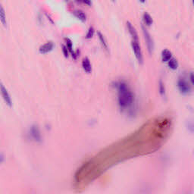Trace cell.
Instances as JSON below:
<instances>
[{"label":"cell","instance_id":"603a6c76","mask_svg":"<svg viewBox=\"0 0 194 194\" xmlns=\"http://www.w3.org/2000/svg\"><path fill=\"white\" fill-rule=\"evenodd\" d=\"M193 5H194V0H193Z\"/></svg>","mask_w":194,"mask_h":194},{"label":"cell","instance_id":"7402d4cb","mask_svg":"<svg viewBox=\"0 0 194 194\" xmlns=\"http://www.w3.org/2000/svg\"><path fill=\"white\" fill-rule=\"evenodd\" d=\"M146 0H140V2H141L142 3H144V2H146Z\"/></svg>","mask_w":194,"mask_h":194},{"label":"cell","instance_id":"4fadbf2b","mask_svg":"<svg viewBox=\"0 0 194 194\" xmlns=\"http://www.w3.org/2000/svg\"><path fill=\"white\" fill-rule=\"evenodd\" d=\"M74 15L76 16L77 18H78L79 20H81V21L84 22L87 20V16L84 14V12L81 10H77V11H74Z\"/></svg>","mask_w":194,"mask_h":194},{"label":"cell","instance_id":"5bb4252c","mask_svg":"<svg viewBox=\"0 0 194 194\" xmlns=\"http://www.w3.org/2000/svg\"><path fill=\"white\" fill-rule=\"evenodd\" d=\"M98 37L99 39V41L101 42V44H102V46H103V48L105 49V50H108V43H107V42L106 40H105L104 36H103L100 32H98Z\"/></svg>","mask_w":194,"mask_h":194},{"label":"cell","instance_id":"cb8c5ba5","mask_svg":"<svg viewBox=\"0 0 194 194\" xmlns=\"http://www.w3.org/2000/svg\"><path fill=\"white\" fill-rule=\"evenodd\" d=\"M111 1H112V2H115V0H111Z\"/></svg>","mask_w":194,"mask_h":194},{"label":"cell","instance_id":"3957f363","mask_svg":"<svg viewBox=\"0 0 194 194\" xmlns=\"http://www.w3.org/2000/svg\"><path fill=\"white\" fill-rule=\"evenodd\" d=\"M177 87H178L179 91L181 92V93L183 94V95L189 93L191 89L190 83H188L187 81H186L183 77L179 78L177 81Z\"/></svg>","mask_w":194,"mask_h":194},{"label":"cell","instance_id":"ba28073f","mask_svg":"<svg viewBox=\"0 0 194 194\" xmlns=\"http://www.w3.org/2000/svg\"><path fill=\"white\" fill-rule=\"evenodd\" d=\"M127 27L129 33L131 34L132 37V40H136V41H139V37H138V33L136 31L135 27L131 24V22H127Z\"/></svg>","mask_w":194,"mask_h":194},{"label":"cell","instance_id":"ffe728a7","mask_svg":"<svg viewBox=\"0 0 194 194\" xmlns=\"http://www.w3.org/2000/svg\"><path fill=\"white\" fill-rule=\"evenodd\" d=\"M80 2H83V3L87 5H89V6H90V5H92L91 0H80Z\"/></svg>","mask_w":194,"mask_h":194},{"label":"cell","instance_id":"52a82bcc","mask_svg":"<svg viewBox=\"0 0 194 194\" xmlns=\"http://www.w3.org/2000/svg\"><path fill=\"white\" fill-rule=\"evenodd\" d=\"M54 48V43L52 41L47 42L46 43L43 44V46L39 47V53L41 54H46V53H50Z\"/></svg>","mask_w":194,"mask_h":194},{"label":"cell","instance_id":"9a60e30c","mask_svg":"<svg viewBox=\"0 0 194 194\" xmlns=\"http://www.w3.org/2000/svg\"><path fill=\"white\" fill-rule=\"evenodd\" d=\"M65 42H66V46L68 47V50L72 54V56H75V53L73 52V49H72V42L69 38H65Z\"/></svg>","mask_w":194,"mask_h":194},{"label":"cell","instance_id":"ac0fdd59","mask_svg":"<svg viewBox=\"0 0 194 194\" xmlns=\"http://www.w3.org/2000/svg\"><path fill=\"white\" fill-rule=\"evenodd\" d=\"M159 92H160L161 96H164L165 93V88L164 83H162L161 81H159Z\"/></svg>","mask_w":194,"mask_h":194},{"label":"cell","instance_id":"2e32d148","mask_svg":"<svg viewBox=\"0 0 194 194\" xmlns=\"http://www.w3.org/2000/svg\"><path fill=\"white\" fill-rule=\"evenodd\" d=\"M0 17H1V21L2 24L5 27H6V18H5V11L2 7H1V11H0Z\"/></svg>","mask_w":194,"mask_h":194},{"label":"cell","instance_id":"8992f818","mask_svg":"<svg viewBox=\"0 0 194 194\" xmlns=\"http://www.w3.org/2000/svg\"><path fill=\"white\" fill-rule=\"evenodd\" d=\"M1 93H2V98L4 99L5 103H6V105H9V107L12 106V101H11V96L9 95V92L6 89V88L5 87L3 84H1Z\"/></svg>","mask_w":194,"mask_h":194},{"label":"cell","instance_id":"30bf717a","mask_svg":"<svg viewBox=\"0 0 194 194\" xmlns=\"http://www.w3.org/2000/svg\"><path fill=\"white\" fill-rule=\"evenodd\" d=\"M172 58V53L168 49H164L161 52V60L164 62H168Z\"/></svg>","mask_w":194,"mask_h":194},{"label":"cell","instance_id":"7c38bea8","mask_svg":"<svg viewBox=\"0 0 194 194\" xmlns=\"http://www.w3.org/2000/svg\"><path fill=\"white\" fill-rule=\"evenodd\" d=\"M168 67L172 69V70H176L178 68V62L177 61V59H174V58H171V59L168 61Z\"/></svg>","mask_w":194,"mask_h":194},{"label":"cell","instance_id":"5b68a950","mask_svg":"<svg viewBox=\"0 0 194 194\" xmlns=\"http://www.w3.org/2000/svg\"><path fill=\"white\" fill-rule=\"evenodd\" d=\"M29 134L31 136V137L33 139L34 141L40 142L41 141V133L39 131L38 127L36 125L31 127V128L30 129V132Z\"/></svg>","mask_w":194,"mask_h":194},{"label":"cell","instance_id":"277c9868","mask_svg":"<svg viewBox=\"0 0 194 194\" xmlns=\"http://www.w3.org/2000/svg\"><path fill=\"white\" fill-rule=\"evenodd\" d=\"M142 29H143V36H144V39L146 40V46H147V48H148L149 53H152L153 51V49H154V43H153V39L152 38V37L150 36V34L149 33V32L147 31L144 26L143 25L142 26Z\"/></svg>","mask_w":194,"mask_h":194},{"label":"cell","instance_id":"9c48e42d","mask_svg":"<svg viewBox=\"0 0 194 194\" xmlns=\"http://www.w3.org/2000/svg\"><path fill=\"white\" fill-rule=\"evenodd\" d=\"M82 67L84 71L87 72V74H90L92 72V65L90 61L88 58H84L82 61Z\"/></svg>","mask_w":194,"mask_h":194},{"label":"cell","instance_id":"7a4b0ae2","mask_svg":"<svg viewBox=\"0 0 194 194\" xmlns=\"http://www.w3.org/2000/svg\"><path fill=\"white\" fill-rule=\"evenodd\" d=\"M131 46H132L133 53H134V55H135L137 61H139V63L143 64V53H142L141 47H140V44H139V41L132 40V42H131Z\"/></svg>","mask_w":194,"mask_h":194},{"label":"cell","instance_id":"44dd1931","mask_svg":"<svg viewBox=\"0 0 194 194\" xmlns=\"http://www.w3.org/2000/svg\"><path fill=\"white\" fill-rule=\"evenodd\" d=\"M190 81H191V83H192V84L194 86V73H193V72L190 73Z\"/></svg>","mask_w":194,"mask_h":194},{"label":"cell","instance_id":"e0dca14e","mask_svg":"<svg viewBox=\"0 0 194 194\" xmlns=\"http://www.w3.org/2000/svg\"><path fill=\"white\" fill-rule=\"evenodd\" d=\"M94 33H95V31H94V28L93 27H90L88 30V32L86 35V38L87 39H91L92 37H93Z\"/></svg>","mask_w":194,"mask_h":194},{"label":"cell","instance_id":"6da1fadb","mask_svg":"<svg viewBox=\"0 0 194 194\" xmlns=\"http://www.w3.org/2000/svg\"><path fill=\"white\" fill-rule=\"evenodd\" d=\"M117 89L118 91V102L121 109H126L132 105L134 102V95L129 87L124 82L117 83Z\"/></svg>","mask_w":194,"mask_h":194},{"label":"cell","instance_id":"d6986e66","mask_svg":"<svg viewBox=\"0 0 194 194\" xmlns=\"http://www.w3.org/2000/svg\"><path fill=\"white\" fill-rule=\"evenodd\" d=\"M62 52H63V54L64 55H65V58H68V55H69V50H68V49L67 46L62 45Z\"/></svg>","mask_w":194,"mask_h":194},{"label":"cell","instance_id":"8fae6325","mask_svg":"<svg viewBox=\"0 0 194 194\" xmlns=\"http://www.w3.org/2000/svg\"><path fill=\"white\" fill-rule=\"evenodd\" d=\"M143 19L144 23L146 24V25L147 26H151L153 23V20L152 18V17L150 16V15L147 12H145L143 15Z\"/></svg>","mask_w":194,"mask_h":194}]
</instances>
